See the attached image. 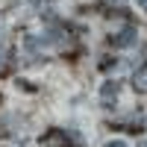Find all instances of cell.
<instances>
[{"mask_svg": "<svg viewBox=\"0 0 147 147\" xmlns=\"http://www.w3.org/2000/svg\"><path fill=\"white\" fill-rule=\"evenodd\" d=\"M138 41V32H136V27H124L121 32H115L112 38H109V44L112 47H132Z\"/></svg>", "mask_w": 147, "mask_h": 147, "instance_id": "1", "label": "cell"}, {"mask_svg": "<svg viewBox=\"0 0 147 147\" xmlns=\"http://www.w3.org/2000/svg\"><path fill=\"white\" fill-rule=\"evenodd\" d=\"M132 85H136L138 91H144V94H147V62L136 71V77H132Z\"/></svg>", "mask_w": 147, "mask_h": 147, "instance_id": "2", "label": "cell"}, {"mask_svg": "<svg viewBox=\"0 0 147 147\" xmlns=\"http://www.w3.org/2000/svg\"><path fill=\"white\" fill-rule=\"evenodd\" d=\"M115 97H118V82H106L103 91H100V100L103 103H115Z\"/></svg>", "mask_w": 147, "mask_h": 147, "instance_id": "3", "label": "cell"}, {"mask_svg": "<svg viewBox=\"0 0 147 147\" xmlns=\"http://www.w3.org/2000/svg\"><path fill=\"white\" fill-rule=\"evenodd\" d=\"M106 147H127V144H124V141H109Z\"/></svg>", "mask_w": 147, "mask_h": 147, "instance_id": "4", "label": "cell"}, {"mask_svg": "<svg viewBox=\"0 0 147 147\" xmlns=\"http://www.w3.org/2000/svg\"><path fill=\"white\" fill-rule=\"evenodd\" d=\"M0 65H3V38H0Z\"/></svg>", "mask_w": 147, "mask_h": 147, "instance_id": "5", "label": "cell"}, {"mask_svg": "<svg viewBox=\"0 0 147 147\" xmlns=\"http://www.w3.org/2000/svg\"><path fill=\"white\" fill-rule=\"evenodd\" d=\"M138 6H141V9H147V0H138Z\"/></svg>", "mask_w": 147, "mask_h": 147, "instance_id": "6", "label": "cell"}]
</instances>
